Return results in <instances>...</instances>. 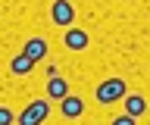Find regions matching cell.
Segmentation results:
<instances>
[{
	"mask_svg": "<svg viewBox=\"0 0 150 125\" xmlns=\"http://www.w3.org/2000/svg\"><path fill=\"white\" fill-rule=\"evenodd\" d=\"M47 116H50V100H31L19 113V125H41Z\"/></svg>",
	"mask_w": 150,
	"mask_h": 125,
	"instance_id": "6da1fadb",
	"label": "cell"
},
{
	"mask_svg": "<svg viewBox=\"0 0 150 125\" xmlns=\"http://www.w3.org/2000/svg\"><path fill=\"white\" fill-rule=\"evenodd\" d=\"M122 97H125V81L122 78H106V81L97 85V100L100 103H116Z\"/></svg>",
	"mask_w": 150,
	"mask_h": 125,
	"instance_id": "7a4b0ae2",
	"label": "cell"
},
{
	"mask_svg": "<svg viewBox=\"0 0 150 125\" xmlns=\"http://www.w3.org/2000/svg\"><path fill=\"white\" fill-rule=\"evenodd\" d=\"M50 19H53L56 25H72V22H75V6L69 3V0H53Z\"/></svg>",
	"mask_w": 150,
	"mask_h": 125,
	"instance_id": "3957f363",
	"label": "cell"
},
{
	"mask_svg": "<svg viewBox=\"0 0 150 125\" xmlns=\"http://www.w3.org/2000/svg\"><path fill=\"white\" fill-rule=\"evenodd\" d=\"M59 103H63V116H66V119H78V116L84 113V100H81V97L66 94L63 100H59Z\"/></svg>",
	"mask_w": 150,
	"mask_h": 125,
	"instance_id": "277c9868",
	"label": "cell"
},
{
	"mask_svg": "<svg viewBox=\"0 0 150 125\" xmlns=\"http://www.w3.org/2000/svg\"><path fill=\"white\" fill-rule=\"evenodd\" d=\"M22 53H25L31 63H38V59H44V53H47V41L44 38H31V41H25V47H22Z\"/></svg>",
	"mask_w": 150,
	"mask_h": 125,
	"instance_id": "5b68a950",
	"label": "cell"
},
{
	"mask_svg": "<svg viewBox=\"0 0 150 125\" xmlns=\"http://www.w3.org/2000/svg\"><path fill=\"white\" fill-rule=\"evenodd\" d=\"M66 94H69L66 78H59V75H50V78H47V97H50V100H63Z\"/></svg>",
	"mask_w": 150,
	"mask_h": 125,
	"instance_id": "8992f818",
	"label": "cell"
},
{
	"mask_svg": "<svg viewBox=\"0 0 150 125\" xmlns=\"http://www.w3.org/2000/svg\"><path fill=\"white\" fill-rule=\"evenodd\" d=\"M63 41H66V47H69V50H84L91 38H88V31H81V28H69Z\"/></svg>",
	"mask_w": 150,
	"mask_h": 125,
	"instance_id": "52a82bcc",
	"label": "cell"
},
{
	"mask_svg": "<svg viewBox=\"0 0 150 125\" xmlns=\"http://www.w3.org/2000/svg\"><path fill=\"white\" fill-rule=\"evenodd\" d=\"M122 100H125V113L134 116V119H138V116L147 109V100H144L141 94H128V97H122Z\"/></svg>",
	"mask_w": 150,
	"mask_h": 125,
	"instance_id": "ba28073f",
	"label": "cell"
},
{
	"mask_svg": "<svg viewBox=\"0 0 150 125\" xmlns=\"http://www.w3.org/2000/svg\"><path fill=\"white\" fill-rule=\"evenodd\" d=\"M31 69H35V63H31L25 53H16V56H13V63H9V72H13V75H28Z\"/></svg>",
	"mask_w": 150,
	"mask_h": 125,
	"instance_id": "9c48e42d",
	"label": "cell"
},
{
	"mask_svg": "<svg viewBox=\"0 0 150 125\" xmlns=\"http://www.w3.org/2000/svg\"><path fill=\"white\" fill-rule=\"evenodd\" d=\"M0 125H13V109L9 106H0Z\"/></svg>",
	"mask_w": 150,
	"mask_h": 125,
	"instance_id": "30bf717a",
	"label": "cell"
},
{
	"mask_svg": "<svg viewBox=\"0 0 150 125\" xmlns=\"http://www.w3.org/2000/svg\"><path fill=\"white\" fill-rule=\"evenodd\" d=\"M112 125H138V122H134V116L125 113V116H116V119H112Z\"/></svg>",
	"mask_w": 150,
	"mask_h": 125,
	"instance_id": "8fae6325",
	"label": "cell"
}]
</instances>
